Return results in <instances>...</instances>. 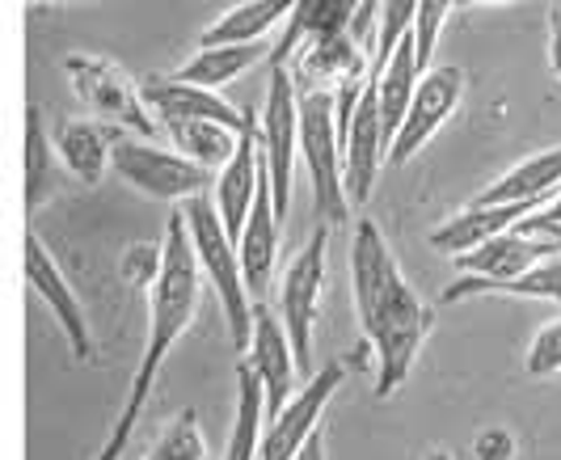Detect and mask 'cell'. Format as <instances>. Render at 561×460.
<instances>
[{"instance_id":"obj_1","label":"cell","mask_w":561,"mask_h":460,"mask_svg":"<svg viewBox=\"0 0 561 460\" xmlns=\"http://www.w3.org/2000/svg\"><path fill=\"white\" fill-rule=\"evenodd\" d=\"M351 291L364 343L376 355V398H393L414 372V359L435 330V313L405 284L389 241L371 220H359L351 241Z\"/></svg>"},{"instance_id":"obj_2","label":"cell","mask_w":561,"mask_h":460,"mask_svg":"<svg viewBox=\"0 0 561 460\" xmlns=\"http://www.w3.org/2000/svg\"><path fill=\"white\" fill-rule=\"evenodd\" d=\"M198 296H203V271H198V258L191 250L186 220H182V211H173L165 225V237H161V266H157L152 284H148V334H144L140 368L131 376L127 402L118 410V423H114L111 439H106L98 460H118L123 448L131 444V435L140 427L144 405L152 398V384L165 368L169 350L195 325Z\"/></svg>"},{"instance_id":"obj_3","label":"cell","mask_w":561,"mask_h":460,"mask_svg":"<svg viewBox=\"0 0 561 460\" xmlns=\"http://www.w3.org/2000/svg\"><path fill=\"white\" fill-rule=\"evenodd\" d=\"M182 220H186V232H191V250H195L203 279L220 296L228 338L245 355L250 330H253V296H250V288H245V279H241L237 245H232V237L225 232V220H220L216 203L207 199V195H191L186 207H182Z\"/></svg>"},{"instance_id":"obj_4","label":"cell","mask_w":561,"mask_h":460,"mask_svg":"<svg viewBox=\"0 0 561 460\" xmlns=\"http://www.w3.org/2000/svg\"><path fill=\"white\" fill-rule=\"evenodd\" d=\"M296 111H300V157L312 182V203L321 225H346L351 199L342 186V136H337L334 93L330 89H296Z\"/></svg>"},{"instance_id":"obj_5","label":"cell","mask_w":561,"mask_h":460,"mask_svg":"<svg viewBox=\"0 0 561 460\" xmlns=\"http://www.w3.org/2000/svg\"><path fill=\"white\" fill-rule=\"evenodd\" d=\"M64 72H68V85L81 97V106H89L98 118H106L123 131H136L144 140H157L161 123L148 111L140 85L106 56H89V51H72L64 56Z\"/></svg>"},{"instance_id":"obj_6","label":"cell","mask_w":561,"mask_h":460,"mask_svg":"<svg viewBox=\"0 0 561 460\" xmlns=\"http://www.w3.org/2000/svg\"><path fill=\"white\" fill-rule=\"evenodd\" d=\"M325 254H330V225H317L309 241L283 266L279 279L275 313L287 330V343H291L296 368L305 380L312 376V325H317V304H321V288H325Z\"/></svg>"},{"instance_id":"obj_7","label":"cell","mask_w":561,"mask_h":460,"mask_svg":"<svg viewBox=\"0 0 561 460\" xmlns=\"http://www.w3.org/2000/svg\"><path fill=\"white\" fill-rule=\"evenodd\" d=\"M257 148H262L266 177H271L275 216L283 225L291 211V165L300 157V111H296V81H291L287 64L271 68V89H266V106H262V123H257Z\"/></svg>"},{"instance_id":"obj_8","label":"cell","mask_w":561,"mask_h":460,"mask_svg":"<svg viewBox=\"0 0 561 460\" xmlns=\"http://www.w3.org/2000/svg\"><path fill=\"white\" fill-rule=\"evenodd\" d=\"M111 170L157 203H186L211 186V173L195 165L191 157H182L178 148L144 145V140H114Z\"/></svg>"},{"instance_id":"obj_9","label":"cell","mask_w":561,"mask_h":460,"mask_svg":"<svg viewBox=\"0 0 561 460\" xmlns=\"http://www.w3.org/2000/svg\"><path fill=\"white\" fill-rule=\"evenodd\" d=\"M346 380L342 364H325V372H312L279 414L266 418V432L257 435V460H296L300 448L309 444V435L321 427L325 405L334 402V393Z\"/></svg>"},{"instance_id":"obj_10","label":"cell","mask_w":561,"mask_h":460,"mask_svg":"<svg viewBox=\"0 0 561 460\" xmlns=\"http://www.w3.org/2000/svg\"><path fill=\"white\" fill-rule=\"evenodd\" d=\"M460 97H465V77H460V68H426V72H422L419 89H414V97H410V106H405V118H401L397 136L389 140V148H385V157H389L393 170L397 165H410L422 148L439 136V127L456 115Z\"/></svg>"},{"instance_id":"obj_11","label":"cell","mask_w":561,"mask_h":460,"mask_svg":"<svg viewBox=\"0 0 561 460\" xmlns=\"http://www.w3.org/2000/svg\"><path fill=\"white\" fill-rule=\"evenodd\" d=\"M245 364L250 372L257 376L262 384V414H279L287 398L296 393V380H300V368H296V355H291V343H287V330L275 309H266L262 300H253V330H250V346H245Z\"/></svg>"},{"instance_id":"obj_12","label":"cell","mask_w":561,"mask_h":460,"mask_svg":"<svg viewBox=\"0 0 561 460\" xmlns=\"http://www.w3.org/2000/svg\"><path fill=\"white\" fill-rule=\"evenodd\" d=\"M385 161V127H380V111H376V89H371V72H367L359 102L342 127V186L351 207H364L371 199L376 173Z\"/></svg>"},{"instance_id":"obj_13","label":"cell","mask_w":561,"mask_h":460,"mask_svg":"<svg viewBox=\"0 0 561 460\" xmlns=\"http://www.w3.org/2000/svg\"><path fill=\"white\" fill-rule=\"evenodd\" d=\"M262 170H266V161H262V148H257V115L245 111V127H241V136H237L232 157L211 173V203H216V211H220V220H225V232L232 241L241 237V225H245V216H250L257 182H262Z\"/></svg>"},{"instance_id":"obj_14","label":"cell","mask_w":561,"mask_h":460,"mask_svg":"<svg viewBox=\"0 0 561 460\" xmlns=\"http://www.w3.org/2000/svg\"><path fill=\"white\" fill-rule=\"evenodd\" d=\"M553 254H561V232L511 229L490 237V241H481L473 250H465V254H456L451 262H456L460 275H473V279L494 284V279L524 275V271H533L536 262L553 258Z\"/></svg>"},{"instance_id":"obj_15","label":"cell","mask_w":561,"mask_h":460,"mask_svg":"<svg viewBox=\"0 0 561 460\" xmlns=\"http://www.w3.org/2000/svg\"><path fill=\"white\" fill-rule=\"evenodd\" d=\"M26 284L34 288V296L51 309V317L59 321V330L68 334V346H72V355L77 359H93V334H89V317H84L81 300H77V291L72 284L64 279V271H59V262L47 254V245L26 232Z\"/></svg>"},{"instance_id":"obj_16","label":"cell","mask_w":561,"mask_h":460,"mask_svg":"<svg viewBox=\"0 0 561 460\" xmlns=\"http://www.w3.org/2000/svg\"><path fill=\"white\" fill-rule=\"evenodd\" d=\"M545 203L553 199H519V203H469L465 211H456L448 216L439 229H431V245L439 250V254H465V250H473L481 241H490V237H499V232H511L519 229L524 220H533L536 211L545 207Z\"/></svg>"},{"instance_id":"obj_17","label":"cell","mask_w":561,"mask_h":460,"mask_svg":"<svg viewBox=\"0 0 561 460\" xmlns=\"http://www.w3.org/2000/svg\"><path fill=\"white\" fill-rule=\"evenodd\" d=\"M237 245V262H241V279L250 288L253 300H262L271 291L275 279V262H279V216H275V199H271V177L262 170L257 182V195L253 207L241 225V237L232 241Z\"/></svg>"},{"instance_id":"obj_18","label":"cell","mask_w":561,"mask_h":460,"mask_svg":"<svg viewBox=\"0 0 561 460\" xmlns=\"http://www.w3.org/2000/svg\"><path fill=\"white\" fill-rule=\"evenodd\" d=\"M144 102L148 111L161 118H211V123H225L232 131L245 127V111H232L225 97L216 89H203V85H186L178 77H152L140 85Z\"/></svg>"},{"instance_id":"obj_19","label":"cell","mask_w":561,"mask_h":460,"mask_svg":"<svg viewBox=\"0 0 561 460\" xmlns=\"http://www.w3.org/2000/svg\"><path fill=\"white\" fill-rule=\"evenodd\" d=\"M355 4L359 0H296V9L287 13V26H283V38L271 51V68H279L296 56L305 43L312 38H334V34H346L351 18H355Z\"/></svg>"},{"instance_id":"obj_20","label":"cell","mask_w":561,"mask_h":460,"mask_svg":"<svg viewBox=\"0 0 561 460\" xmlns=\"http://www.w3.org/2000/svg\"><path fill=\"white\" fill-rule=\"evenodd\" d=\"M419 77L422 72H419V59H414L410 34L397 43L393 56L371 68L376 111H380V127H385V148H389V140H393L397 127H401V118H405V106H410V97H414V89H419Z\"/></svg>"},{"instance_id":"obj_21","label":"cell","mask_w":561,"mask_h":460,"mask_svg":"<svg viewBox=\"0 0 561 460\" xmlns=\"http://www.w3.org/2000/svg\"><path fill=\"white\" fill-rule=\"evenodd\" d=\"M561 191V145L524 157L519 165L490 182L473 203H519V199H553Z\"/></svg>"},{"instance_id":"obj_22","label":"cell","mask_w":561,"mask_h":460,"mask_svg":"<svg viewBox=\"0 0 561 460\" xmlns=\"http://www.w3.org/2000/svg\"><path fill=\"white\" fill-rule=\"evenodd\" d=\"M296 0H241L228 13H220L211 26L198 34V47H220V43H262L271 30L287 22Z\"/></svg>"},{"instance_id":"obj_23","label":"cell","mask_w":561,"mask_h":460,"mask_svg":"<svg viewBox=\"0 0 561 460\" xmlns=\"http://www.w3.org/2000/svg\"><path fill=\"white\" fill-rule=\"evenodd\" d=\"M469 296H528V300H553L561 304V254L536 262L533 271L524 275H511V279H473V275H460L448 291H444V304H456V300H469Z\"/></svg>"},{"instance_id":"obj_24","label":"cell","mask_w":561,"mask_h":460,"mask_svg":"<svg viewBox=\"0 0 561 460\" xmlns=\"http://www.w3.org/2000/svg\"><path fill=\"white\" fill-rule=\"evenodd\" d=\"M111 136L98 123H89V118H68L56 136L64 170L72 173L77 182H84V186H98L106 177V170H111Z\"/></svg>"},{"instance_id":"obj_25","label":"cell","mask_w":561,"mask_h":460,"mask_svg":"<svg viewBox=\"0 0 561 460\" xmlns=\"http://www.w3.org/2000/svg\"><path fill=\"white\" fill-rule=\"evenodd\" d=\"M266 56L262 43H220V47H198L195 56L186 59L173 77L186 81V85H203V89H225L232 81H241L257 59Z\"/></svg>"},{"instance_id":"obj_26","label":"cell","mask_w":561,"mask_h":460,"mask_svg":"<svg viewBox=\"0 0 561 460\" xmlns=\"http://www.w3.org/2000/svg\"><path fill=\"white\" fill-rule=\"evenodd\" d=\"M161 131L173 140L182 157H191L207 173L225 165L237 148V136H241V131H232L225 123H211V118H161Z\"/></svg>"},{"instance_id":"obj_27","label":"cell","mask_w":561,"mask_h":460,"mask_svg":"<svg viewBox=\"0 0 561 460\" xmlns=\"http://www.w3.org/2000/svg\"><path fill=\"white\" fill-rule=\"evenodd\" d=\"M296 56H300V77H317V81H330V85L367 77V68H371V59L364 56V47H359L351 34L312 38Z\"/></svg>"},{"instance_id":"obj_28","label":"cell","mask_w":561,"mask_h":460,"mask_svg":"<svg viewBox=\"0 0 561 460\" xmlns=\"http://www.w3.org/2000/svg\"><path fill=\"white\" fill-rule=\"evenodd\" d=\"M262 384L250 372V364L237 368V423L228 439L225 460H257V435H262Z\"/></svg>"},{"instance_id":"obj_29","label":"cell","mask_w":561,"mask_h":460,"mask_svg":"<svg viewBox=\"0 0 561 460\" xmlns=\"http://www.w3.org/2000/svg\"><path fill=\"white\" fill-rule=\"evenodd\" d=\"M144 460H211L207 439H203V423H198L195 410H182L165 432L157 435V444L148 448Z\"/></svg>"},{"instance_id":"obj_30","label":"cell","mask_w":561,"mask_h":460,"mask_svg":"<svg viewBox=\"0 0 561 460\" xmlns=\"http://www.w3.org/2000/svg\"><path fill=\"white\" fill-rule=\"evenodd\" d=\"M456 0H419L414 9V26H410V43H414V59H419V72L431 68L435 47H439V34L448 26Z\"/></svg>"},{"instance_id":"obj_31","label":"cell","mask_w":561,"mask_h":460,"mask_svg":"<svg viewBox=\"0 0 561 460\" xmlns=\"http://www.w3.org/2000/svg\"><path fill=\"white\" fill-rule=\"evenodd\" d=\"M414 9H419V0H376V56H371V68L393 56V47L410 34Z\"/></svg>"},{"instance_id":"obj_32","label":"cell","mask_w":561,"mask_h":460,"mask_svg":"<svg viewBox=\"0 0 561 460\" xmlns=\"http://www.w3.org/2000/svg\"><path fill=\"white\" fill-rule=\"evenodd\" d=\"M47 186V136H43V118L30 106L26 111V203L34 207Z\"/></svg>"},{"instance_id":"obj_33","label":"cell","mask_w":561,"mask_h":460,"mask_svg":"<svg viewBox=\"0 0 561 460\" xmlns=\"http://www.w3.org/2000/svg\"><path fill=\"white\" fill-rule=\"evenodd\" d=\"M528 376H553L561 372V317H553L549 325H540V334L528 346V359H524Z\"/></svg>"},{"instance_id":"obj_34","label":"cell","mask_w":561,"mask_h":460,"mask_svg":"<svg viewBox=\"0 0 561 460\" xmlns=\"http://www.w3.org/2000/svg\"><path fill=\"white\" fill-rule=\"evenodd\" d=\"M157 266H161V245H140V250L127 254V275H131V284H152Z\"/></svg>"},{"instance_id":"obj_35","label":"cell","mask_w":561,"mask_h":460,"mask_svg":"<svg viewBox=\"0 0 561 460\" xmlns=\"http://www.w3.org/2000/svg\"><path fill=\"white\" fill-rule=\"evenodd\" d=\"M515 457V435L494 427V432L478 435V460H511Z\"/></svg>"},{"instance_id":"obj_36","label":"cell","mask_w":561,"mask_h":460,"mask_svg":"<svg viewBox=\"0 0 561 460\" xmlns=\"http://www.w3.org/2000/svg\"><path fill=\"white\" fill-rule=\"evenodd\" d=\"M549 68L561 81V0L549 4Z\"/></svg>"},{"instance_id":"obj_37","label":"cell","mask_w":561,"mask_h":460,"mask_svg":"<svg viewBox=\"0 0 561 460\" xmlns=\"http://www.w3.org/2000/svg\"><path fill=\"white\" fill-rule=\"evenodd\" d=\"M296 460H325V435H321V427L309 435V444L300 448V457Z\"/></svg>"},{"instance_id":"obj_38","label":"cell","mask_w":561,"mask_h":460,"mask_svg":"<svg viewBox=\"0 0 561 460\" xmlns=\"http://www.w3.org/2000/svg\"><path fill=\"white\" fill-rule=\"evenodd\" d=\"M460 9H485V4H511V0H456Z\"/></svg>"},{"instance_id":"obj_39","label":"cell","mask_w":561,"mask_h":460,"mask_svg":"<svg viewBox=\"0 0 561 460\" xmlns=\"http://www.w3.org/2000/svg\"><path fill=\"white\" fill-rule=\"evenodd\" d=\"M30 4H51V0H30ZM56 4H93V0H56Z\"/></svg>"},{"instance_id":"obj_40","label":"cell","mask_w":561,"mask_h":460,"mask_svg":"<svg viewBox=\"0 0 561 460\" xmlns=\"http://www.w3.org/2000/svg\"><path fill=\"white\" fill-rule=\"evenodd\" d=\"M431 460H448V457H444V452H435V457H431Z\"/></svg>"}]
</instances>
